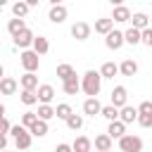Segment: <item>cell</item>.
I'll list each match as a JSON object with an SVG mask.
<instances>
[{
    "instance_id": "obj_1",
    "label": "cell",
    "mask_w": 152,
    "mask_h": 152,
    "mask_svg": "<svg viewBox=\"0 0 152 152\" xmlns=\"http://www.w3.org/2000/svg\"><path fill=\"white\" fill-rule=\"evenodd\" d=\"M100 88H102V76H100V71L88 69V71L83 74V78H81V90H83L88 97H97Z\"/></svg>"
},
{
    "instance_id": "obj_2",
    "label": "cell",
    "mask_w": 152,
    "mask_h": 152,
    "mask_svg": "<svg viewBox=\"0 0 152 152\" xmlns=\"http://www.w3.org/2000/svg\"><path fill=\"white\" fill-rule=\"evenodd\" d=\"M19 62H21V66L26 69V74H36L38 66H40V57H38L33 50H24V52L19 55Z\"/></svg>"
},
{
    "instance_id": "obj_3",
    "label": "cell",
    "mask_w": 152,
    "mask_h": 152,
    "mask_svg": "<svg viewBox=\"0 0 152 152\" xmlns=\"http://www.w3.org/2000/svg\"><path fill=\"white\" fill-rule=\"evenodd\" d=\"M119 150L121 152H140L142 150V138L133 135V133H126L121 140H119Z\"/></svg>"
},
{
    "instance_id": "obj_4",
    "label": "cell",
    "mask_w": 152,
    "mask_h": 152,
    "mask_svg": "<svg viewBox=\"0 0 152 152\" xmlns=\"http://www.w3.org/2000/svg\"><path fill=\"white\" fill-rule=\"evenodd\" d=\"M109 104H114L116 109H124L126 104H128V90L124 88V86H114L112 88V95H109Z\"/></svg>"
},
{
    "instance_id": "obj_5",
    "label": "cell",
    "mask_w": 152,
    "mask_h": 152,
    "mask_svg": "<svg viewBox=\"0 0 152 152\" xmlns=\"http://www.w3.org/2000/svg\"><path fill=\"white\" fill-rule=\"evenodd\" d=\"M33 40H36V36H33V31H31V28L21 31L19 36H14V45H17V48H21V52H24V50H28V48H33Z\"/></svg>"
},
{
    "instance_id": "obj_6",
    "label": "cell",
    "mask_w": 152,
    "mask_h": 152,
    "mask_svg": "<svg viewBox=\"0 0 152 152\" xmlns=\"http://www.w3.org/2000/svg\"><path fill=\"white\" fill-rule=\"evenodd\" d=\"M66 14H69V12H66V7L57 2V5H52V7H50L48 19H50L52 24H62V21H66Z\"/></svg>"
},
{
    "instance_id": "obj_7",
    "label": "cell",
    "mask_w": 152,
    "mask_h": 152,
    "mask_svg": "<svg viewBox=\"0 0 152 152\" xmlns=\"http://www.w3.org/2000/svg\"><path fill=\"white\" fill-rule=\"evenodd\" d=\"M112 21H116V24H124V21H131V10L126 7V5H114V10H112V17H109Z\"/></svg>"
},
{
    "instance_id": "obj_8",
    "label": "cell",
    "mask_w": 152,
    "mask_h": 152,
    "mask_svg": "<svg viewBox=\"0 0 152 152\" xmlns=\"http://www.w3.org/2000/svg\"><path fill=\"white\" fill-rule=\"evenodd\" d=\"M36 95H38V102H40V104H50L52 97H55V88H52L50 83H43V86H38Z\"/></svg>"
},
{
    "instance_id": "obj_9",
    "label": "cell",
    "mask_w": 152,
    "mask_h": 152,
    "mask_svg": "<svg viewBox=\"0 0 152 152\" xmlns=\"http://www.w3.org/2000/svg\"><path fill=\"white\" fill-rule=\"evenodd\" d=\"M71 36H74L76 40H88V38H90V26H88L86 21H76V24L71 26Z\"/></svg>"
},
{
    "instance_id": "obj_10",
    "label": "cell",
    "mask_w": 152,
    "mask_h": 152,
    "mask_svg": "<svg viewBox=\"0 0 152 152\" xmlns=\"http://www.w3.org/2000/svg\"><path fill=\"white\" fill-rule=\"evenodd\" d=\"M124 43H126V40H124V31H112L109 36H104V45H107L109 50H119Z\"/></svg>"
},
{
    "instance_id": "obj_11",
    "label": "cell",
    "mask_w": 152,
    "mask_h": 152,
    "mask_svg": "<svg viewBox=\"0 0 152 152\" xmlns=\"http://www.w3.org/2000/svg\"><path fill=\"white\" fill-rule=\"evenodd\" d=\"M100 112H102V104H100L97 97H88V100L83 102V114H86V116H97Z\"/></svg>"
},
{
    "instance_id": "obj_12",
    "label": "cell",
    "mask_w": 152,
    "mask_h": 152,
    "mask_svg": "<svg viewBox=\"0 0 152 152\" xmlns=\"http://www.w3.org/2000/svg\"><path fill=\"white\" fill-rule=\"evenodd\" d=\"M119 74H121V76H135V74H138V62L131 59V57H126V59L119 64Z\"/></svg>"
},
{
    "instance_id": "obj_13",
    "label": "cell",
    "mask_w": 152,
    "mask_h": 152,
    "mask_svg": "<svg viewBox=\"0 0 152 152\" xmlns=\"http://www.w3.org/2000/svg\"><path fill=\"white\" fill-rule=\"evenodd\" d=\"M119 121H121V124H133V121H138V109L131 107V104H126L124 109H119Z\"/></svg>"
},
{
    "instance_id": "obj_14",
    "label": "cell",
    "mask_w": 152,
    "mask_h": 152,
    "mask_svg": "<svg viewBox=\"0 0 152 152\" xmlns=\"http://www.w3.org/2000/svg\"><path fill=\"white\" fill-rule=\"evenodd\" d=\"M107 135H109L112 140H114V138L121 140V138L126 135V124H121V121H112V124L107 126Z\"/></svg>"
},
{
    "instance_id": "obj_15",
    "label": "cell",
    "mask_w": 152,
    "mask_h": 152,
    "mask_svg": "<svg viewBox=\"0 0 152 152\" xmlns=\"http://www.w3.org/2000/svg\"><path fill=\"white\" fill-rule=\"evenodd\" d=\"M131 21H133V28H138V31L150 28V17H147L145 12H135V14H131Z\"/></svg>"
},
{
    "instance_id": "obj_16",
    "label": "cell",
    "mask_w": 152,
    "mask_h": 152,
    "mask_svg": "<svg viewBox=\"0 0 152 152\" xmlns=\"http://www.w3.org/2000/svg\"><path fill=\"white\" fill-rule=\"evenodd\" d=\"M112 31H114V21H112L109 17H102V19H97V21H95V33L109 36Z\"/></svg>"
},
{
    "instance_id": "obj_17",
    "label": "cell",
    "mask_w": 152,
    "mask_h": 152,
    "mask_svg": "<svg viewBox=\"0 0 152 152\" xmlns=\"http://www.w3.org/2000/svg\"><path fill=\"white\" fill-rule=\"evenodd\" d=\"M19 83H21V90H38V76L36 74H24L21 78H19Z\"/></svg>"
},
{
    "instance_id": "obj_18",
    "label": "cell",
    "mask_w": 152,
    "mask_h": 152,
    "mask_svg": "<svg viewBox=\"0 0 152 152\" xmlns=\"http://www.w3.org/2000/svg\"><path fill=\"white\" fill-rule=\"evenodd\" d=\"M31 142H33V135H31L28 131H24L21 135H17V138H14V145H17V150H19V152H26V150L31 147Z\"/></svg>"
},
{
    "instance_id": "obj_19",
    "label": "cell",
    "mask_w": 152,
    "mask_h": 152,
    "mask_svg": "<svg viewBox=\"0 0 152 152\" xmlns=\"http://www.w3.org/2000/svg\"><path fill=\"white\" fill-rule=\"evenodd\" d=\"M90 147H93V142H90V138H86V135H78V138L71 142V150H74V152H90Z\"/></svg>"
},
{
    "instance_id": "obj_20",
    "label": "cell",
    "mask_w": 152,
    "mask_h": 152,
    "mask_svg": "<svg viewBox=\"0 0 152 152\" xmlns=\"http://www.w3.org/2000/svg\"><path fill=\"white\" fill-rule=\"evenodd\" d=\"M31 50H33L38 57H40V55H45V52L50 50V43H48V38H45V36H36V40H33V48H31Z\"/></svg>"
},
{
    "instance_id": "obj_21",
    "label": "cell",
    "mask_w": 152,
    "mask_h": 152,
    "mask_svg": "<svg viewBox=\"0 0 152 152\" xmlns=\"http://www.w3.org/2000/svg\"><path fill=\"white\" fill-rule=\"evenodd\" d=\"M14 93H17V81L10 78V76H5L0 81V95H14Z\"/></svg>"
},
{
    "instance_id": "obj_22",
    "label": "cell",
    "mask_w": 152,
    "mask_h": 152,
    "mask_svg": "<svg viewBox=\"0 0 152 152\" xmlns=\"http://www.w3.org/2000/svg\"><path fill=\"white\" fill-rule=\"evenodd\" d=\"M7 31H10L12 38H14V36H19L21 31H26V21H24V19H10V21H7Z\"/></svg>"
},
{
    "instance_id": "obj_23",
    "label": "cell",
    "mask_w": 152,
    "mask_h": 152,
    "mask_svg": "<svg viewBox=\"0 0 152 152\" xmlns=\"http://www.w3.org/2000/svg\"><path fill=\"white\" fill-rule=\"evenodd\" d=\"M116 74H119V64H114V62H104L100 66V76L102 78H114Z\"/></svg>"
},
{
    "instance_id": "obj_24",
    "label": "cell",
    "mask_w": 152,
    "mask_h": 152,
    "mask_svg": "<svg viewBox=\"0 0 152 152\" xmlns=\"http://www.w3.org/2000/svg\"><path fill=\"white\" fill-rule=\"evenodd\" d=\"M71 76H76V71H74V66L71 64H57V78L64 83V81H69Z\"/></svg>"
},
{
    "instance_id": "obj_25",
    "label": "cell",
    "mask_w": 152,
    "mask_h": 152,
    "mask_svg": "<svg viewBox=\"0 0 152 152\" xmlns=\"http://www.w3.org/2000/svg\"><path fill=\"white\" fill-rule=\"evenodd\" d=\"M62 90H64L66 95H76V93L81 90V81H78L76 76H71L69 81H64V83H62Z\"/></svg>"
},
{
    "instance_id": "obj_26",
    "label": "cell",
    "mask_w": 152,
    "mask_h": 152,
    "mask_svg": "<svg viewBox=\"0 0 152 152\" xmlns=\"http://www.w3.org/2000/svg\"><path fill=\"white\" fill-rule=\"evenodd\" d=\"M48 128H50V126H48V121H40V119H38V121L28 128V133H31L33 138H43V135H48Z\"/></svg>"
},
{
    "instance_id": "obj_27",
    "label": "cell",
    "mask_w": 152,
    "mask_h": 152,
    "mask_svg": "<svg viewBox=\"0 0 152 152\" xmlns=\"http://www.w3.org/2000/svg\"><path fill=\"white\" fill-rule=\"evenodd\" d=\"M95 150H97V152H109V150H112V138H109L107 133L97 135V138H95Z\"/></svg>"
},
{
    "instance_id": "obj_28",
    "label": "cell",
    "mask_w": 152,
    "mask_h": 152,
    "mask_svg": "<svg viewBox=\"0 0 152 152\" xmlns=\"http://www.w3.org/2000/svg\"><path fill=\"white\" fill-rule=\"evenodd\" d=\"M100 116H104L109 124H112V121H119V109H116L114 104H102V112H100Z\"/></svg>"
},
{
    "instance_id": "obj_29",
    "label": "cell",
    "mask_w": 152,
    "mask_h": 152,
    "mask_svg": "<svg viewBox=\"0 0 152 152\" xmlns=\"http://www.w3.org/2000/svg\"><path fill=\"white\" fill-rule=\"evenodd\" d=\"M140 33H142V31H138V28L131 26V28L124 31V40H126L128 45H138V43H140Z\"/></svg>"
},
{
    "instance_id": "obj_30",
    "label": "cell",
    "mask_w": 152,
    "mask_h": 152,
    "mask_svg": "<svg viewBox=\"0 0 152 152\" xmlns=\"http://www.w3.org/2000/svg\"><path fill=\"white\" fill-rule=\"evenodd\" d=\"M36 114H38V119H40V121H50L52 116H57V114H55V107H52V104H40Z\"/></svg>"
},
{
    "instance_id": "obj_31",
    "label": "cell",
    "mask_w": 152,
    "mask_h": 152,
    "mask_svg": "<svg viewBox=\"0 0 152 152\" xmlns=\"http://www.w3.org/2000/svg\"><path fill=\"white\" fill-rule=\"evenodd\" d=\"M28 10H31V7H28L26 2H21V0L12 5V14H14V19H24V17L28 14Z\"/></svg>"
},
{
    "instance_id": "obj_32",
    "label": "cell",
    "mask_w": 152,
    "mask_h": 152,
    "mask_svg": "<svg viewBox=\"0 0 152 152\" xmlns=\"http://www.w3.org/2000/svg\"><path fill=\"white\" fill-rule=\"evenodd\" d=\"M55 114H57V119H64V121H66V119L74 114V109H71L66 102H62V104H57V107H55Z\"/></svg>"
},
{
    "instance_id": "obj_33",
    "label": "cell",
    "mask_w": 152,
    "mask_h": 152,
    "mask_svg": "<svg viewBox=\"0 0 152 152\" xmlns=\"http://www.w3.org/2000/svg\"><path fill=\"white\" fill-rule=\"evenodd\" d=\"M19 100H21V102H24L26 107H31V104H36V102H38V95H36L33 90H21Z\"/></svg>"
},
{
    "instance_id": "obj_34",
    "label": "cell",
    "mask_w": 152,
    "mask_h": 152,
    "mask_svg": "<svg viewBox=\"0 0 152 152\" xmlns=\"http://www.w3.org/2000/svg\"><path fill=\"white\" fill-rule=\"evenodd\" d=\"M36 121H38V114H36V112H24V114H21V126H24V128H31Z\"/></svg>"
},
{
    "instance_id": "obj_35",
    "label": "cell",
    "mask_w": 152,
    "mask_h": 152,
    "mask_svg": "<svg viewBox=\"0 0 152 152\" xmlns=\"http://www.w3.org/2000/svg\"><path fill=\"white\" fill-rule=\"evenodd\" d=\"M66 126H69L71 131H78V128H83V116H81V114H71V116L66 119Z\"/></svg>"
},
{
    "instance_id": "obj_36",
    "label": "cell",
    "mask_w": 152,
    "mask_h": 152,
    "mask_svg": "<svg viewBox=\"0 0 152 152\" xmlns=\"http://www.w3.org/2000/svg\"><path fill=\"white\" fill-rule=\"evenodd\" d=\"M138 124L142 128H152V114H138Z\"/></svg>"
},
{
    "instance_id": "obj_37",
    "label": "cell",
    "mask_w": 152,
    "mask_h": 152,
    "mask_svg": "<svg viewBox=\"0 0 152 152\" xmlns=\"http://www.w3.org/2000/svg\"><path fill=\"white\" fill-rule=\"evenodd\" d=\"M140 43L147 45V48H152V28H145V31L140 33Z\"/></svg>"
},
{
    "instance_id": "obj_38",
    "label": "cell",
    "mask_w": 152,
    "mask_h": 152,
    "mask_svg": "<svg viewBox=\"0 0 152 152\" xmlns=\"http://www.w3.org/2000/svg\"><path fill=\"white\" fill-rule=\"evenodd\" d=\"M138 114H152V100H145V102H140V107H138Z\"/></svg>"
},
{
    "instance_id": "obj_39",
    "label": "cell",
    "mask_w": 152,
    "mask_h": 152,
    "mask_svg": "<svg viewBox=\"0 0 152 152\" xmlns=\"http://www.w3.org/2000/svg\"><path fill=\"white\" fill-rule=\"evenodd\" d=\"M12 131V124L7 121V119H0V135H5V133H10Z\"/></svg>"
},
{
    "instance_id": "obj_40",
    "label": "cell",
    "mask_w": 152,
    "mask_h": 152,
    "mask_svg": "<svg viewBox=\"0 0 152 152\" xmlns=\"http://www.w3.org/2000/svg\"><path fill=\"white\" fill-rule=\"evenodd\" d=\"M55 152H74V150H71V145H66V142H59V145L55 147Z\"/></svg>"
},
{
    "instance_id": "obj_41",
    "label": "cell",
    "mask_w": 152,
    "mask_h": 152,
    "mask_svg": "<svg viewBox=\"0 0 152 152\" xmlns=\"http://www.w3.org/2000/svg\"><path fill=\"white\" fill-rule=\"evenodd\" d=\"M7 150V135H0V152Z\"/></svg>"
},
{
    "instance_id": "obj_42",
    "label": "cell",
    "mask_w": 152,
    "mask_h": 152,
    "mask_svg": "<svg viewBox=\"0 0 152 152\" xmlns=\"http://www.w3.org/2000/svg\"><path fill=\"white\" fill-rule=\"evenodd\" d=\"M2 78H5V66L0 64V81H2Z\"/></svg>"
},
{
    "instance_id": "obj_43",
    "label": "cell",
    "mask_w": 152,
    "mask_h": 152,
    "mask_svg": "<svg viewBox=\"0 0 152 152\" xmlns=\"http://www.w3.org/2000/svg\"><path fill=\"white\" fill-rule=\"evenodd\" d=\"M0 116H5V104L0 102Z\"/></svg>"
},
{
    "instance_id": "obj_44",
    "label": "cell",
    "mask_w": 152,
    "mask_h": 152,
    "mask_svg": "<svg viewBox=\"0 0 152 152\" xmlns=\"http://www.w3.org/2000/svg\"><path fill=\"white\" fill-rule=\"evenodd\" d=\"M0 7H5V0H0Z\"/></svg>"
},
{
    "instance_id": "obj_45",
    "label": "cell",
    "mask_w": 152,
    "mask_h": 152,
    "mask_svg": "<svg viewBox=\"0 0 152 152\" xmlns=\"http://www.w3.org/2000/svg\"><path fill=\"white\" fill-rule=\"evenodd\" d=\"M150 28H152V19H150Z\"/></svg>"
},
{
    "instance_id": "obj_46",
    "label": "cell",
    "mask_w": 152,
    "mask_h": 152,
    "mask_svg": "<svg viewBox=\"0 0 152 152\" xmlns=\"http://www.w3.org/2000/svg\"><path fill=\"white\" fill-rule=\"evenodd\" d=\"M2 152H10V150H2Z\"/></svg>"
},
{
    "instance_id": "obj_47",
    "label": "cell",
    "mask_w": 152,
    "mask_h": 152,
    "mask_svg": "<svg viewBox=\"0 0 152 152\" xmlns=\"http://www.w3.org/2000/svg\"><path fill=\"white\" fill-rule=\"evenodd\" d=\"M0 119H5V116H0Z\"/></svg>"
},
{
    "instance_id": "obj_48",
    "label": "cell",
    "mask_w": 152,
    "mask_h": 152,
    "mask_svg": "<svg viewBox=\"0 0 152 152\" xmlns=\"http://www.w3.org/2000/svg\"><path fill=\"white\" fill-rule=\"evenodd\" d=\"M26 152H31V150H26Z\"/></svg>"
},
{
    "instance_id": "obj_49",
    "label": "cell",
    "mask_w": 152,
    "mask_h": 152,
    "mask_svg": "<svg viewBox=\"0 0 152 152\" xmlns=\"http://www.w3.org/2000/svg\"><path fill=\"white\" fill-rule=\"evenodd\" d=\"M109 152H112V150H109Z\"/></svg>"
}]
</instances>
